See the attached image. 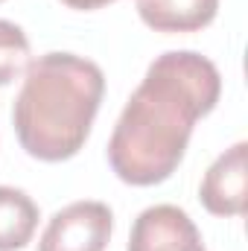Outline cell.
Masks as SVG:
<instances>
[{
  "label": "cell",
  "mask_w": 248,
  "mask_h": 251,
  "mask_svg": "<svg viewBox=\"0 0 248 251\" xmlns=\"http://www.w3.org/2000/svg\"><path fill=\"white\" fill-rule=\"evenodd\" d=\"M222 94L216 64L193 50H170L149 64L108 140V164L131 187L167 181L184 161L193 126Z\"/></svg>",
  "instance_id": "1"
},
{
  "label": "cell",
  "mask_w": 248,
  "mask_h": 251,
  "mask_svg": "<svg viewBox=\"0 0 248 251\" xmlns=\"http://www.w3.org/2000/svg\"><path fill=\"white\" fill-rule=\"evenodd\" d=\"M105 76L99 64L76 53H44L26 64L12 123L26 155L59 164L73 158L99 111Z\"/></svg>",
  "instance_id": "2"
},
{
  "label": "cell",
  "mask_w": 248,
  "mask_h": 251,
  "mask_svg": "<svg viewBox=\"0 0 248 251\" xmlns=\"http://www.w3.org/2000/svg\"><path fill=\"white\" fill-rule=\"evenodd\" d=\"M114 231V213L105 201H73L53 213L38 251H105Z\"/></svg>",
  "instance_id": "3"
},
{
  "label": "cell",
  "mask_w": 248,
  "mask_h": 251,
  "mask_svg": "<svg viewBox=\"0 0 248 251\" xmlns=\"http://www.w3.org/2000/svg\"><path fill=\"white\" fill-rule=\"evenodd\" d=\"M128 251H204V246L187 210L175 204H152L134 219Z\"/></svg>",
  "instance_id": "4"
},
{
  "label": "cell",
  "mask_w": 248,
  "mask_h": 251,
  "mask_svg": "<svg viewBox=\"0 0 248 251\" xmlns=\"http://www.w3.org/2000/svg\"><path fill=\"white\" fill-rule=\"evenodd\" d=\"M248 143L240 140L231 149H225L204 173L201 187H198V199L204 204L207 213L213 216H243L248 201Z\"/></svg>",
  "instance_id": "5"
},
{
  "label": "cell",
  "mask_w": 248,
  "mask_h": 251,
  "mask_svg": "<svg viewBox=\"0 0 248 251\" xmlns=\"http://www.w3.org/2000/svg\"><path fill=\"white\" fill-rule=\"evenodd\" d=\"M140 21L155 32H198L213 24L219 0H134Z\"/></svg>",
  "instance_id": "6"
},
{
  "label": "cell",
  "mask_w": 248,
  "mask_h": 251,
  "mask_svg": "<svg viewBox=\"0 0 248 251\" xmlns=\"http://www.w3.org/2000/svg\"><path fill=\"white\" fill-rule=\"evenodd\" d=\"M38 228V204L29 193L0 184V251H21Z\"/></svg>",
  "instance_id": "7"
},
{
  "label": "cell",
  "mask_w": 248,
  "mask_h": 251,
  "mask_svg": "<svg viewBox=\"0 0 248 251\" xmlns=\"http://www.w3.org/2000/svg\"><path fill=\"white\" fill-rule=\"evenodd\" d=\"M29 62L32 59H29V38H26V32L18 24L0 18V88L9 85L12 79H18L26 70Z\"/></svg>",
  "instance_id": "8"
},
{
  "label": "cell",
  "mask_w": 248,
  "mask_h": 251,
  "mask_svg": "<svg viewBox=\"0 0 248 251\" xmlns=\"http://www.w3.org/2000/svg\"><path fill=\"white\" fill-rule=\"evenodd\" d=\"M62 3L70 9H79V12H94V9H102V6L117 3V0H62Z\"/></svg>",
  "instance_id": "9"
}]
</instances>
